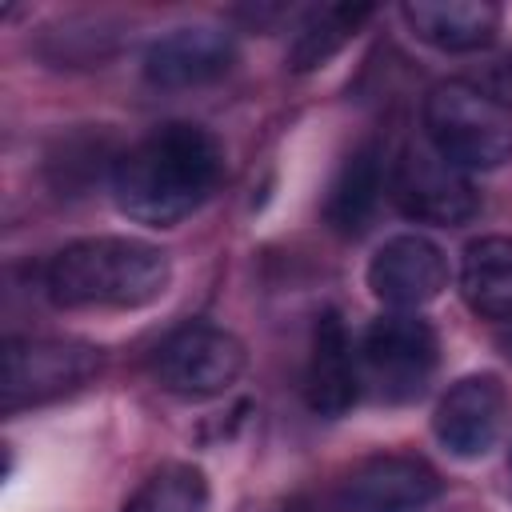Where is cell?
I'll use <instances>...</instances> for the list:
<instances>
[{"mask_svg": "<svg viewBox=\"0 0 512 512\" xmlns=\"http://www.w3.org/2000/svg\"><path fill=\"white\" fill-rule=\"evenodd\" d=\"M444 492L440 472L416 452H376L356 460L328 492L296 512H424Z\"/></svg>", "mask_w": 512, "mask_h": 512, "instance_id": "cell-7", "label": "cell"}, {"mask_svg": "<svg viewBox=\"0 0 512 512\" xmlns=\"http://www.w3.org/2000/svg\"><path fill=\"white\" fill-rule=\"evenodd\" d=\"M360 360H356V340L336 308H324L312 324L308 340V360H304V404L324 416L340 420L352 412L360 400Z\"/></svg>", "mask_w": 512, "mask_h": 512, "instance_id": "cell-12", "label": "cell"}, {"mask_svg": "<svg viewBox=\"0 0 512 512\" xmlns=\"http://www.w3.org/2000/svg\"><path fill=\"white\" fill-rule=\"evenodd\" d=\"M512 416L508 384L496 372H468L432 408V436L436 444L456 460H480L488 456Z\"/></svg>", "mask_w": 512, "mask_h": 512, "instance_id": "cell-9", "label": "cell"}, {"mask_svg": "<svg viewBox=\"0 0 512 512\" xmlns=\"http://www.w3.org/2000/svg\"><path fill=\"white\" fill-rule=\"evenodd\" d=\"M356 360H360L364 396L388 408L416 404L436 380L440 336L416 312H384L360 332Z\"/></svg>", "mask_w": 512, "mask_h": 512, "instance_id": "cell-4", "label": "cell"}, {"mask_svg": "<svg viewBox=\"0 0 512 512\" xmlns=\"http://www.w3.org/2000/svg\"><path fill=\"white\" fill-rule=\"evenodd\" d=\"M208 508H212V484L204 468L188 460H172L152 468L120 512H208Z\"/></svg>", "mask_w": 512, "mask_h": 512, "instance_id": "cell-17", "label": "cell"}, {"mask_svg": "<svg viewBox=\"0 0 512 512\" xmlns=\"http://www.w3.org/2000/svg\"><path fill=\"white\" fill-rule=\"evenodd\" d=\"M100 348L72 336H8L4 344V416L64 400L100 376Z\"/></svg>", "mask_w": 512, "mask_h": 512, "instance_id": "cell-8", "label": "cell"}, {"mask_svg": "<svg viewBox=\"0 0 512 512\" xmlns=\"http://www.w3.org/2000/svg\"><path fill=\"white\" fill-rule=\"evenodd\" d=\"M508 476H512V448H508Z\"/></svg>", "mask_w": 512, "mask_h": 512, "instance_id": "cell-18", "label": "cell"}, {"mask_svg": "<svg viewBox=\"0 0 512 512\" xmlns=\"http://www.w3.org/2000/svg\"><path fill=\"white\" fill-rule=\"evenodd\" d=\"M372 16H376L372 4H320V8H308L296 20L288 52H284L288 72L308 76V72L328 68V60H336L360 36V28Z\"/></svg>", "mask_w": 512, "mask_h": 512, "instance_id": "cell-16", "label": "cell"}, {"mask_svg": "<svg viewBox=\"0 0 512 512\" xmlns=\"http://www.w3.org/2000/svg\"><path fill=\"white\" fill-rule=\"evenodd\" d=\"M388 200L400 216L436 228L472 224L484 208L472 176L448 164L428 140H404L388 156Z\"/></svg>", "mask_w": 512, "mask_h": 512, "instance_id": "cell-6", "label": "cell"}, {"mask_svg": "<svg viewBox=\"0 0 512 512\" xmlns=\"http://www.w3.org/2000/svg\"><path fill=\"white\" fill-rule=\"evenodd\" d=\"M384 200H388V152L376 140H364L344 156L340 172L332 176V188L324 196V220L336 236L356 240L372 228Z\"/></svg>", "mask_w": 512, "mask_h": 512, "instance_id": "cell-13", "label": "cell"}, {"mask_svg": "<svg viewBox=\"0 0 512 512\" xmlns=\"http://www.w3.org/2000/svg\"><path fill=\"white\" fill-rule=\"evenodd\" d=\"M424 140L460 172H492L512 160V100L472 76L436 80L420 104Z\"/></svg>", "mask_w": 512, "mask_h": 512, "instance_id": "cell-3", "label": "cell"}, {"mask_svg": "<svg viewBox=\"0 0 512 512\" xmlns=\"http://www.w3.org/2000/svg\"><path fill=\"white\" fill-rule=\"evenodd\" d=\"M456 288L472 316L504 324L512 320V236L488 232L468 240L456 268Z\"/></svg>", "mask_w": 512, "mask_h": 512, "instance_id": "cell-15", "label": "cell"}, {"mask_svg": "<svg viewBox=\"0 0 512 512\" xmlns=\"http://www.w3.org/2000/svg\"><path fill=\"white\" fill-rule=\"evenodd\" d=\"M224 180V144L192 120H168L120 148L108 192L120 216L144 228H176L196 216Z\"/></svg>", "mask_w": 512, "mask_h": 512, "instance_id": "cell-1", "label": "cell"}, {"mask_svg": "<svg viewBox=\"0 0 512 512\" xmlns=\"http://www.w3.org/2000/svg\"><path fill=\"white\" fill-rule=\"evenodd\" d=\"M448 276L452 268L444 248L420 232L388 236L364 268V284L384 304V312H420L448 288Z\"/></svg>", "mask_w": 512, "mask_h": 512, "instance_id": "cell-10", "label": "cell"}, {"mask_svg": "<svg viewBox=\"0 0 512 512\" xmlns=\"http://www.w3.org/2000/svg\"><path fill=\"white\" fill-rule=\"evenodd\" d=\"M172 288L168 248L140 236H80L40 268V292L64 312H136Z\"/></svg>", "mask_w": 512, "mask_h": 512, "instance_id": "cell-2", "label": "cell"}, {"mask_svg": "<svg viewBox=\"0 0 512 512\" xmlns=\"http://www.w3.org/2000/svg\"><path fill=\"white\" fill-rule=\"evenodd\" d=\"M248 368L244 340L212 320H188L172 328L148 360V372L160 392L176 400H216Z\"/></svg>", "mask_w": 512, "mask_h": 512, "instance_id": "cell-5", "label": "cell"}, {"mask_svg": "<svg viewBox=\"0 0 512 512\" xmlns=\"http://www.w3.org/2000/svg\"><path fill=\"white\" fill-rule=\"evenodd\" d=\"M236 64V36L216 24H180L156 36L144 52V80L160 92L216 84Z\"/></svg>", "mask_w": 512, "mask_h": 512, "instance_id": "cell-11", "label": "cell"}, {"mask_svg": "<svg viewBox=\"0 0 512 512\" xmlns=\"http://www.w3.org/2000/svg\"><path fill=\"white\" fill-rule=\"evenodd\" d=\"M408 32L448 56H468V52H484L504 20L500 4L488 0H416L400 8Z\"/></svg>", "mask_w": 512, "mask_h": 512, "instance_id": "cell-14", "label": "cell"}]
</instances>
